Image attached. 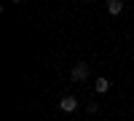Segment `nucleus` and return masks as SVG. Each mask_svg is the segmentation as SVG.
<instances>
[{"label": "nucleus", "mask_w": 134, "mask_h": 121, "mask_svg": "<svg viewBox=\"0 0 134 121\" xmlns=\"http://www.w3.org/2000/svg\"><path fill=\"white\" fill-rule=\"evenodd\" d=\"M107 11H110V14H121V11H124V3H121V0H110Z\"/></svg>", "instance_id": "20e7f679"}, {"label": "nucleus", "mask_w": 134, "mask_h": 121, "mask_svg": "<svg viewBox=\"0 0 134 121\" xmlns=\"http://www.w3.org/2000/svg\"><path fill=\"white\" fill-rule=\"evenodd\" d=\"M86 111H88V113H99V105H97V102H88Z\"/></svg>", "instance_id": "39448f33"}, {"label": "nucleus", "mask_w": 134, "mask_h": 121, "mask_svg": "<svg viewBox=\"0 0 134 121\" xmlns=\"http://www.w3.org/2000/svg\"><path fill=\"white\" fill-rule=\"evenodd\" d=\"M59 111H64V113H75V111H78V100H75L72 94L62 97V100H59Z\"/></svg>", "instance_id": "f03ea898"}, {"label": "nucleus", "mask_w": 134, "mask_h": 121, "mask_svg": "<svg viewBox=\"0 0 134 121\" xmlns=\"http://www.w3.org/2000/svg\"><path fill=\"white\" fill-rule=\"evenodd\" d=\"M107 89H110V81H107V78H97V83H94V92H97V94H105Z\"/></svg>", "instance_id": "7ed1b4c3"}, {"label": "nucleus", "mask_w": 134, "mask_h": 121, "mask_svg": "<svg viewBox=\"0 0 134 121\" xmlns=\"http://www.w3.org/2000/svg\"><path fill=\"white\" fill-rule=\"evenodd\" d=\"M70 78L72 81H86L88 78V65L86 62H78L75 67H72V73H70Z\"/></svg>", "instance_id": "f257e3e1"}]
</instances>
